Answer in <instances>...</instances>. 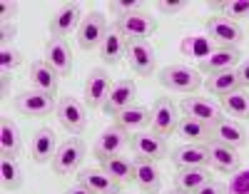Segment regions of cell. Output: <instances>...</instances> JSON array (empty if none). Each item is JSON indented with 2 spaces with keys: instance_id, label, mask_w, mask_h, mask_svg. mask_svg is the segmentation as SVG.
I'll use <instances>...</instances> for the list:
<instances>
[{
  "instance_id": "obj_1",
  "label": "cell",
  "mask_w": 249,
  "mask_h": 194,
  "mask_svg": "<svg viewBox=\"0 0 249 194\" xmlns=\"http://www.w3.org/2000/svg\"><path fill=\"white\" fill-rule=\"evenodd\" d=\"M157 80L162 88H167L172 92H182V95H192L204 85L202 72L197 68H190V65H167L164 70H160Z\"/></svg>"
},
{
  "instance_id": "obj_2",
  "label": "cell",
  "mask_w": 249,
  "mask_h": 194,
  "mask_svg": "<svg viewBox=\"0 0 249 194\" xmlns=\"http://www.w3.org/2000/svg\"><path fill=\"white\" fill-rule=\"evenodd\" d=\"M55 115H57V122L65 127L72 137L85 132V127H88V105L80 102L77 97H72V95L60 97Z\"/></svg>"
},
{
  "instance_id": "obj_3",
  "label": "cell",
  "mask_w": 249,
  "mask_h": 194,
  "mask_svg": "<svg viewBox=\"0 0 249 194\" xmlns=\"http://www.w3.org/2000/svg\"><path fill=\"white\" fill-rule=\"evenodd\" d=\"M107 33H110V23H107L105 13L95 10L82 18V23L77 28V45L82 50H97L102 45V40L107 37Z\"/></svg>"
},
{
  "instance_id": "obj_4",
  "label": "cell",
  "mask_w": 249,
  "mask_h": 194,
  "mask_svg": "<svg viewBox=\"0 0 249 194\" xmlns=\"http://www.w3.org/2000/svg\"><path fill=\"white\" fill-rule=\"evenodd\" d=\"M204 30H207V37H210L217 48H237L244 40V30L239 28V23H232V20H227L222 15L207 18Z\"/></svg>"
},
{
  "instance_id": "obj_5",
  "label": "cell",
  "mask_w": 249,
  "mask_h": 194,
  "mask_svg": "<svg viewBox=\"0 0 249 194\" xmlns=\"http://www.w3.org/2000/svg\"><path fill=\"white\" fill-rule=\"evenodd\" d=\"M179 110L170 97H157L152 105V120H150V132L160 135V137H170L172 132H177L179 124Z\"/></svg>"
},
{
  "instance_id": "obj_6",
  "label": "cell",
  "mask_w": 249,
  "mask_h": 194,
  "mask_svg": "<svg viewBox=\"0 0 249 194\" xmlns=\"http://www.w3.org/2000/svg\"><path fill=\"white\" fill-rule=\"evenodd\" d=\"M85 155H88V147H85V142H82L80 137L62 140L60 147H57V155H55V159H53L55 175H72V172L82 164Z\"/></svg>"
},
{
  "instance_id": "obj_7",
  "label": "cell",
  "mask_w": 249,
  "mask_h": 194,
  "mask_svg": "<svg viewBox=\"0 0 249 194\" xmlns=\"http://www.w3.org/2000/svg\"><path fill=\"white\" fill-rule=\"evenodd\" d=\"M15 110L25 117H50L57 110V100L40 90H23L15 97Z\"/></svg>"
},
{
  "instance_id": "obj_8",
  "label": "cell",
  "mask_w": 249,
  "mask_h": 194,
  "mask_svg": "<svg viewBox=\"0 0 249 194\" xmlns=\"http://www.w3.org/2000/svg\"><path fill=\"white\" fill-rule=\"evenodd\" d=\"M115 28L127 40H150L152 33L157 30V20L150 13H144V10H135L130 15L117 18Z\"/></svg>"
},
{
  "instance_id": "obj_9",
  "label": "cell",
  "mask_w": 249,
  "mask_h": 194,
  "mask_svg": "<svg viewBox=\"0 0 249 194\" xmlns=\"http://www.w3.org/2000/svg\"><path fill=\"white\" fill-rule=\"evenodd\" d=\"M82 18H85V15H82L80 3H65V5H60L50 15V37L65 40L70 33H77Z\"/></svg>"
},
{
  "instance_id": "obj_10",
  "label": "cell",
  "mask_w": 249,
  "mask_h": 194,
  "mask_svg": "<svg viewBox=\"0 0 249 194\" xmlns=\"http://www.w3.org/2000/svg\"><path fill=\"white\" fill-rule=\"evenodd\" d=\"M124 60L130 62V70L135 75L147 77L155 72V48L150 45V40H127V53H124Z\"/></svg>"
},
{
  "instance_id": "obj_11",
  "label": "cell",
  "mask_w": 249,
  "mask_h": 194,
  "mask_svg": "<svg viewBox=\"0 0 249 194\" xmlns=\"http://www.w3.org/2000/svg\"><path fill=\"white\" fill-rule=\"evenodd\" d=\"M130 149L135 152V157L150 159V162L164 159V157L170 155L167 140L160 137V135H152V132H135L130 137Z\"/></svg>"
},
{
  "instance_id": "obj_12",
  "label": "cell",
  "mask_w": 249,
  "mask_h": 194,
  "mask_svg": "<svg viewBox=\"0 0 249 194\" xmlns=\"http://www.w3.org/2000/svg\"><path fill=\"white\" fill-rule=\"evenodd\" d=\"M130 137H132V135L127 132V129H122V127H117V124H110L107 129H102L100 137L95 140L92 155H95L97 159H105V157L120 155L122 149L130 144Z\"/></svg>"
},
{
  "instance_id": "obj_13",
  "label": "cell",
  "mask_w": 249,
  "mask_h": 194,
  "mask_svg": "<svg viewBox=\"0 0 249 194\" xmlns=\"http://www.w3.org/2000/svg\"><path fill=\"white\" fill-rule=\"evenodd\" d=\"M110 75L105 68H92L88 72V80H85V105L88 110H102L107 95H110Z\"/></svg>"
},
{
  "instance_id": "obj_14",
  "label": "cell",
  "mask_w": 249,
  "mask_h": 194,
  "mask_svg": "<svg viewBox=\"0 0 249 194\" xmlns=\"http://www.w3.org/2000/svg\"><path fill=\"white\" fill-rule=\"evenodd\" d=\"M135 97H137V85H135L132 80H127V77L117 80V82H112L110 95H107L105 105H102V112L110 115V117H115V115H120L122 110L132 107V105H135Z\"/></svg>"
},
{
  "instance_id": "obj_15",
  "label": "cell",
  "mask_w": 249,
  "mask_h": 194,
  "mask_svg": "<svg viewBox=\"0 0 249 194\" xmlns=\"http://www.w3.org/2000/svg\"><path fill=\"white\" fill-rule=\"evenodd\" d=\"M212 137H214V142L239 149V147L249 144V129L232 117H219L217 122H212Z\"/></svg>"
},
{
  "instance_id": "obj_16",
  "label": "cell",
  "mask_w": 249,
  "mask_h": 194,
  "mask_svg": "<svg viewBox=\"0 0 249 194\" xmlns=\"http://www.w3.org/2000/svg\"><path fill=\"white\" fill-rule=\"evenodd\" d=\"M242 62V53L237 48H214L204 60H199V72L204 75H217L224 70H237Z\"/></svg>"
},
{
  "instance_id": "obj_17",
  "label": "cell",
  "mask_w": 249,
  "mask_h": 194,
  "mask_svg": "<svg viewBox=\"0 0 249 194\" xmlns=\"http://www.w3.org/2000/svg\"><path fill=\"white\" fill-rule=\"evenodd\" d=\"M77 182L92 194H120V182L112 179L102 167H88L77 175Z\"/></svg>"
},
{
  "instance_id": "obj_18",
  "label": "cell",
  "mask_w": 249,
  "mask_h": 194,
  "mask_svg": "<svg viewBox=\"0 0 249 194\" xmlns=\"http://www.w3.org/2000/svg\"><path fill=\"white\" fill-rule=\"evenodd\" d=\"M207 152H210V167H214L222 175H234V172H239L242 157L234 147L222 144V142H210L207 144Z\"/></svg>"
},
{
  "instance_id": "obj_19",
  "label": "cell",
  "mask_w": 249,
  "mask_h": 194,
  "mask_svg": "<svg viewBox=\"0 0 249 194\" xmlns=\"http://www.w3.org/2000/svg\"><path fill=\"white\" fill-rule=\"evenodd\" d=\"M45 60L50 62V68L60 75V77H68L72 72V50L65 40L60 37H50L45 42Z\"/></svg>"
},
{
  "instance_id": "obj_20",
  "label": "cell",
  "mask_w": 249,
  "mask_h": 194,
  "mask_svg": "<svg viewBox=\"0 0 249 194\" xmlns=\"http://www.w3.org/2000/svg\"><path fill=\"white\" fill-rule=\"evenodd\" d=\"M57 147L60 144H57V137H55L53 129L50 127H40L37 132L33 135V142H30V157L37 164H48V162L55 159Z\"/></svg>"
},
{
  "instance_id": "obj_21",
  "label": "cell",
  "mask_w": 249,
  "mask_h": 194,
  "mask_svg": "<svg viewBox=\"0 0 249 194\" xmlns=\"http://www.w3.org/2000/svg\"><path fill=\"white\" fill-rule=\"evenodd\" d=\"M170 159H172V164L177 169H184V167H210V152H207L204 144L184 142V144L172 149Z\"/></svg>"
},
{
  "instance_id": "obj_22",
  "label": "cell",
  "mask_w": 249,
  "mask_h": 194,
  "mask_svg": "<svg viewBox=\"0 0 249 194\" xmlns=\"http://www.w3.org/2000/svg\"><path fill=\"white\" fill-rule=\"evenodd\" d=\"M210 182H214L210 177V167H184V169H177L175 175V189L182 194H195L197 189H202Z\"/></svg>"
},
{
  "instance_id": "obj_23",
  "label": "cell",
  "mask_w": 249,
  "mask_h": 194,
  "mask_svg": "<svg viewBox=\"0 0 249 194\" xmlns=\"http://www.w3.org/2000/svg\"><path fill=\"white\" fill-rule=\"evenodd\" d=\"M177 135L190 142V144H210L214 142L212 137V124L210 122H202V120H195V117H182L179 124H177Z\"/></svg>"
},
{
  "instance_id": "obj_24",
  "label": "cell",
  "mask_w": 249,
  "mask_h": 194,
  "mask_svg": "<svg viewBox=\"0 0 249 194\" xmlns=\"http://www.w3.org/2000/svg\"><path fill=\"white\" fill-rule=\"evenodd\" d=\"M30 80H33V90H40L45 95H57V85H60V75L50 68L48 60H35L30 65Z\"/></svg>"
},
{
  "instance_id": "obj_25",
  "label": "cell",
  "mask_w": 249,
  "mask_h": 194,
  "mask_svg": "<svg viewBox=\"0 0 249 194\" xmlns=\"http://www.w3.org/2000/svg\"><path fill=\"white\" fill-rule=\"evenodd\" d=\"M179 110L184 112V117H195V120H202V122H217L222 117V107H217L214 102L204 100V97H184Z\"/></svg>"
},
{
  "instance_id": "obj_26",
  "label": "cell",
  "mask_w": 249,
  "mask_h": 194,
  "mask_svg": "<svg viewBox=\"0 0 249 194\" xmlns=\"http://www.w3.org/2000/svg\"><path fill=\"white\" fill-rule=\"evenodd\" d=\"M135 184L140 187L142 194H157L160 192L162 179H160V172H157L155 162L135 157Z\"/></svg>"
},
{
  "instance_id": "obj_27",
  "label": "cell",
  "mask_w": 249,
  "mask_h": 194,
  "mask_svg": "<svg viewBox=\"0 0 249 194\" xmlns=\"http://www.w3.org/2000/svg\"><path fill=\"white\" fill-rule=\"evenodd\" d=\"M204 88H207V92H210V95H214V97L222 100L227 95L242 90V80H239L237 70H224V72H217V75H207Z\"/></svg>"
},
{
  "instance_id": "obj_28",
  "label": "cell",
  "mask_w": 249,
  "mask_h": 194,
  "mask_svg": "<svg viewBox=\"0 0 249 194\" xmlns=\"http://www.w3.org/2000/svg\"><path fill=\"white\" fill-rule=\"evenodd\" d=\"M100 60L107 62V65H117L124 60V53H127V37H124L117 28H110L107 37L102 40V45L97 48Z\"/></svg>"
},
{
  "instance_id": "obj_29",
  "label": "cell",
  "mask_w": 249,
  "mask_h": 194,
  "mask_svg": "<svg viewBox=\"0 0 249 194\" xmlns=\"http://www.w3.org/2000/svg\"><path fill=\"white\" fill-rule=\"evenodd\" d=\"M150 120H152V110L144 105H132L127 110H122L120 115H115V124L127 129V132H137V129L150 127Z\"/></svg>"
},
{
  "instance_id": "obj_30",
  "label": "cell",
  "mask_w": 249,
  "mask_h": 194,
  "mask_svg": "<svg viewBox=\"0 0 249 194\" xmlns=\"http://www.w3.org/2000/svg\"><path fill=\"white\" fill-rule=\"evenodd\" d=\"M23 149V135H20L18 124L10 117L0 120V155L3 157H18Z\"/></svg>"
},
{
  "instance_id": "obj_31",
  "label": "cell",
  "mask_w": 249,
  "mask_h": 194,
  "mask_svg": "<svg viewBox=\"0 0 249 194\" xmlns=\"http://www.w3.org/2000/svg\"><path fill=\"white\" fill-rule=\"evenodd\" d=\"M100 167L105 169L112 179H117L120 184L135 182V159H127L122 155H112V157L100 159Z\"/></svg>"
},
{
  "instance_id": "obj_32",
  "label": "cell",
  "mask_w": 249,
  "mask_h": 194,
  "mask_svg": "<svg viewBox=\"0 0 249 194\" xmlns=\"http://www.w3.org/2000/svg\"><path fill=\"white\" fill-rule=\"evenodd\" d=\"M219 102H222V110L232 120H237V122L249 120V92L244 88L232 92V95H227V97H222Z\"/></svg>"
},
{
  "instance_id": "obj_33",
  "label": "cell",
  "mask_w": 249,
  "mask_h": 194,
  "mask_svg": "<svg viewBox=\"0 0 249 194\" xmlns=\"http://www.w3.org/2000/svg\"><path fill=\"white\" fill-rule=\"evenodd\" d=\"M23 184V169L15 162V157H3L0 159V187L3 192H15Z\"/></svg>"
},
{
  "instance_id": "obj_34",
  "label": "cell",
  "mask_w": 249,
  "mask_h": 194,
  "mask_svg": "<svg viewBox=\"0 0 249 194\" xmlns=\"http://www.w3.org/2000/svg\"><path fill=\"white\" fill-rule=\"evenodd\" d=\"M214 48H217L214 42H212L210 37H202V35L184 37V42H182V53H184V55H192V57H197V60H204Z\"/></svg>"
},
{
  "instance_id": "obj_35",
  "label": "cell",
  "mask_w": 249,
  "mask_h": 194,
  "mask_svg": "<svg viewBox=\"0 0 249 194\" xmlns=\"http://www.w3.org/2000/svg\"><path fill=\"white\" fill-rule=\"evenodd\" d=\"M214 8L222 13V18L232 20V23L249 18V0H230V3H217Z\"/></svg>"
},
{
  "instance_id": "obj_36",
  "label": "cell",
  "mask_w": 249,
  "mask_h": 194,
  "mask_svg": "<svg viewBox=\"0 0 249 194\" xmlns=\"http://www.w3.org/2000/svg\"><path fill=\"white\" fill-rule=\"evenodd\" d=\"M20 62H23V53L15 50L13 45H0V68H3V72L15 70Z\"/></svg>"
},
{
  "instance_id": "obj_37",
  "label": "cell",
  "mask_w": 249,
  "mask_h": 194,
  "mask_svg": "<svg viewBox=\"0 0 249 194\" xmlns=\"http://www.w3.org/2000/svg\"><path fill=\"white\" fill-rule=\"evenodd\" d=\"M110 10H112L117 18H122V15L135 13V10H142V3H137V0H130V3H112Z\"/></svg>"
},
{
  "instance_id": "obj_38",
  "label": "cell",
  "mask_w": 249,
  "mask_h": 194,
  "mask_svg": "<svg viewBox=\"0 0 249 194\" xmlns=\"http://www.w3.org/2000/svg\"><path fill=\"white\" fill-rule=\"evenodd\" d=\"M195 194H230V189H227L224 184H219V182H210V184H204L202 189H197Z\"/></svg>"
},
{
  "instance_id": "obj_39",
  "label": "cell",
  "mask_w": 249,
  "mask_h": 194,
  "mask_svg": "<svg viewBox=\"0 0 249 194\" xmlns=\"http://www.w3.org/2000/svg\"><path fill=\"white\" fill-rule=\"evenodd\" d=\"M157 10H160L162 15H175V13L184 10V3H164V0H160V3H157Z\"/></svg>"
},
{
  "instance_id": "obj_40",
  "label": "cell",
  "mask_w": 249,
  "mask_h": 194,
  "mask_svg": "<svg viewBox=\"0 0 249 194\" xmlns=\"http://www.w3.org/2000/svg\"><path fill=\"white\" fill-rule=\"evenodd\" d=\"M15 33H18V28L13 25V23H3V28H0V40H3V45H13V37H15Z\"/></svg>"
},
{
  "instance_id": "obj_41",
  "label": "cell",
  "mask_w": 249,
  "mask_h": 194,
  "mask_svg": "<svg viewBox=\"0 0 249 194\" xmlns=\"http://www.w3.org/2000/svg\"><path fill=\"white\" fill-rule=\"evenodd\" d=\"M237 75L242 80V88H249V57H242L239 68H237Z\"/></svg>"
},
{
  "instance_id": "obj_42",
  "label": "cell",
  "mask_w": 249,
  "mask_h": 194,
  "mask_svg": "<svg viewBox=\"0 0 249 194\" xmlns=\"http://www.w3.org/2000/svg\"><path fill=\"white\" fill-rule=\"evenodd\" d=\"M15 10H18V3H0V18H3V23H10V18L15 15Z\"/></svg>"
},
{
  "instance_id": "obj_43",
  "label": "cell",
  "mask_w": 249,
  "mask_h": 194,
  "mask_svg": "<svg viewBox=\"0 0 249 194\" xmlns=\"http://www.w3.org/2000/svg\"><path fill=\"white\" fill-rule=\"evenodd\" d=\"M62 194H92V192H90V189H85V187H82V184L77 182V184H72L70 189H65Z\"/></svg>"
},
{
  "instance_id": "obj_44",
  "label": "cell",
  "mask_w": 249,
  "mask_h": 194,
  "mask_svg": "<svg viewBox=\"0 0 249 194\" xmlns=\"http://www.w3.org/2000/svg\"><path fill=\"white\" fill-rule=\"evenodd\" d=\"M8 82H10V72H3V95H8Z\"/></svg>"
},
{
  "instance_id": "obj_45",
  "label": "cell",
  "mask_w": 249,
  "mask_h": 194,
  "mask_svg": "<svg viewBox=\"0 0 249 194\" xmlns=\"http://www.w3.org/2000/svg\"><path fill=\"white\" fill-rule=\"evenodd\" d=\"M170 194H182V192H177V189H175V192H170Z\"/></svg>"
}]
</instances>
